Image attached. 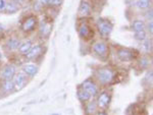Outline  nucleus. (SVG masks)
Here are the masks:
<instances>
[{"label":"nucleus","instance_id":"f257e3e1","mask_svg":"<svg viewBox=\"0 0 153 115\" xmlns=\"http://www.w3.org/2000/svg\"><path fill=\"white\" fill-rule=\"evenodd\" d=\"M96 26L99 31L100 35L102 37H108L111 34L113 30V24L109 19L104 18H99L96 21Z\"/></svg>","mask_w":153,"mask_h":115},{"label":"nucleus","instance_id":"f03ea898","mask_svg":"<svg viewBox=\"0 0 153 115\" xmlns=\"http://www.w3.org/2000/svg\"><path fill=\"white\" fill-rule=\"evenodd\" d=\"M96 75H97V79L101 84L108 85L112 82L113 77H114V72L108 67H101L97 70Z\"/></svg>","mask_w":153,"mask_h":115},{"label":"nucleus","instance_id":"7ed1b4c3","mask_svg":"<svg viewBox=\"0 0 153 115\" xmlns=\"http://www.w3.org/2000/svg\"><path fill=\"white\" fill-rule=\"evenodd\" d=\"M138 55V52L132 49H127V48H122L120 50H117V57L120 60L124 61V62H128V61H132L135 59Z\"/></svg>","mask_w":153,"mask_h":115},{"label":"nucleus","instance_id":"20e7f679","mask_svg":"<svg viewBox=\"0 0 153 115\" xmlns=\"http://www.w3.org/2000/svg\"><path fill=\"white\" fill-rule=\"evenodd\" d=\"M92 49L94 51L95 54H97L99 57H101L102 59H105L108 56V47L107 44L102 41H97L93 44Z\"/></svg>","mask_w":153,"mask_h":115},{"label":"nucleus","instance_id":"39448f33","mask_svg":"<svg viewBox=\"0 0 153 115\" xmlns=\"http://www.w3.org/2000/svg\"><path fill=\"white\" fill-rule=\"evenodd\" d=\"M27 77H28V75H27L23 70L19 72V73H16L14 77L12 79V80H13V84H14V90H16V91H21L22 89H24L25 86H26L27 83H28V79H27Z\"/></svg>","mask_w":153,"mask_h":115},{"label":"nucleus","instance_id":"423d86ee","mask_svg":"<svg viewBox=\"0 0 153 115\" xmlns=\"http://www.w3.org/2000/svg\"><path fill=\"white\" fill-rule=\"evenodd\" d=\"M110 100H111L110 94H108L107 92L100 93L97 98V106L99 107L100 109H106L110 103Z\"/></svg>","mask_w":153,"mask_h":115},{"label":"nucleus","instance_id":"0eeeda50","mask_svg":"<svg viewBox=\"0 0 153 115\" xmlns=\"http://www.w3.org/2000/svg\"><path fill=\"white\" fill-rule=\"evenodd\" d=\"M37 23H38V21H37L36 16H34V15L29 16V18H27L24 21V23L22 24V30L24 32H26V33L32 32L36 28Z\"/></svg>","mask_w":153,"mask_h":115},{"label":"nucleus","instance_id":"6e6552de","mask_svg":"<svg viewBox=\"0 0 153 115\" xmlns=\"http://www.w3.org/2000/svg\"><path fill=\"white\" fill-rule=\"evenodd\" d=\"M81 88H83L84 90H86L89 94L91 95V97H94L98 94V87L93 80H84L81 85Z\"/></svg>","mask_w":153,"mask_h":115},{"label":"nucleus","instance_id":"1a4fd4ad","mask_svg":"<svg viewBox=\"0 0 153 115\" xmlns=\"http://www.w3.org/2000/svg\"><path fill=\"white\" fill-rule=\"evenodd\" d=\"M16 73V70L14 65L8 64L2 69L1 73H0V77H1V79L3 80H9L13 79Z\"/></svg>","mask_w":153,"mask_h":115},{"label":"nucleus","instance_id":"9d476101","mask_svg":"<svg viewBox=\"0 0 153 115\" xmlns=\"http://www.w3.org/2000/svg\"><path fill=\"white\" fill-rule=\"evenodd\" d=\"M91 11H92L91 4L88 1H82L79 6L78 16L79 18H87L91 14Z\"/></svg>","mask_w":153,"mask_h":115},{"label":"nucleus","instance_id":"9b49d317","mask_svg":"<svg viewBox=\"0 0 153 115\" xmlns=\"http://www.w3.org/2000/svg\"><path fill=\"white\" fill-rule=\"evenodd\" d=\"M79 35H80L81 38L85 39V40H88V39H91L93 37V30L90 28V26L87 24H82L79 28Z\"/></svg>","mask_w":153,"mask_h":115},{"label":"nucleus","instance_id":"f8f14e48","mask_svg":"<svg viewBox=\"0 0 153 115\" xmlns=\"http://www.w3.org/2000/svg\"><path fill=\"white\" fill-rule=\"evenodd\" d=\"M43 52V47L41 45H35L31 48V50L29 51V53L26 56V58L28 60H33V59H36L38 58L39 56L41 55V53Z\"/></svg>","mask_w":153,"mask_h":115},{"label":"nucleus","instance_id":"ddd939ff","mask_svg":"<svg viewBox=\"0 0 153 115\" xmlns=\"http://www.w3.org/2000/svg\"><path fill=\"white\" fill-rule=\"evenodd\" d=\"M23 72L29 77H34L38 72V66L33 63H28V64L23 65Z\"/></svg>","mask_w":153,"mask_h":115},{"label":"nucleus","instance_id":"4468645a","mask_svg":"<svg viewBox=\"0 0 153 115\" xmlns=\"http://www.w3.org/2000/svg\"><path fill=\"white\" fill-rule=\"evenodd\" d=\"M32 47H33V44H32L31 41H26V42H24V43H21L18 50L22 55H27L29 53V51L31 50Z\"/></svg>","mask_w":153,"mask_h":115},{"label":"nucleus","instance_id":"2eb2a0df","mask_svg":"<svg viewBox=\"0 0 153 115\" xmlns=\"http://www.w3.org/2000/svg\"><path fill=\"white\" fill-rule=\"evenodd\" d=\"M152 0H137L136 1V7L140 10H147L150 8Z\"/></svg>","mask_w":153,"mask_h":115},{"label":"nucleus","instance_id":"dca6fc26","mask_svg":"<svg viewBox=\"0 0 153 115\" xmlns=\"http://www.w3.org/2000/svg\"><path fill=\"white\" fill-rule=\"evenodd\" d=\"M19 45H21V41L18 40V39H16V38L9 39V40L6 42V47L8 50H10V51L18 50Z\"/></svg>","mask_w":153,"mask_h":115},{"label":"nucleus","instance_id":"f3484780","mask_svg":"<svg viewBox=\"0 0 153 115\" xmlns=\"http://www.w3.org/2000/svg\"><path fill=\"white\" fill-rule=\"evenodd\" d=\"M76 94H78V98L82 102H87L91 99V95L89 94L86 90H84L83 88H81V87L78 89V93H76Z\"/></svg>","mask_w":153,"mask_h":115},{"label":"nucleus","instance_id":"a211bd4d","mask_svg":"<svg viewBox=\"0 0 153 115\" xmlns=\"http://www.w3.org/2000/svg\"><path fill=\"white\" fill-rule=\"evenodd\" d=\"M1 89L3 90L5 93H10L14 90V84L13 80H3L1 84Z\"/></svg>","mask_w":153,"mask_h":115},{"label":"nucleus","instance_id":"6ab92c4d","mask_svg":"<svg viewBox=\"0 0 153 115\" xmlns=\"http://www.w3.org/2000/svg\"><path fill=\"white\" fill-rule=\"evenodd\" d=\"M132 29L136 32H140V31H144L145 30V23L141 19H137L134 21L132 24Z\"/></svg>","mask_w":153,"mask_h":115},{"label":"nucleus","instance_id":"aec40b11","mask_svg":"<svg viewBox=\"0 0 153 115\" xmlns=\"http://www.w3.org/2000/svg\"><path fill=\"white\" fill-rule=\"evenodd\" d=\"M16 10H18V5L13 2H9V3L6 4V8H5V11L7 13H14Z\"/></svg>","mask_w":153,"mask_h":115},{"label":"nucleus","instance_id":"412c9836","mask_svg":"<svg viewBox=\"0 0 153 115\" xmlns=\"http://www.w3.org/2000/svg\"><path fill=\"white\" fill-rule=\"evenodd\" d=\"M135 39L140 42L142 41H145L147 39V34L145 31H140V32H136L135 33Z\"/></svg>","mask_w":153,"mask_h":115},{"label":"nucleus","instance_id":"4be33fe9","mask_svg":"<svg viewBox=\"0 0 153 115\" xmlns=\"http://www.w3.org/2000/svg\"><path fill=\"white\" fill-rule=\"evenodd\" d=\"M96 108H97V104L94 103V102H91V103L88 104L87 106V113L89 115H93L96 112Z\"/></svg>","mask_w":153,"mask_h":115},{"label":"nucleus","instance_id":"5701e85b","mask_svg":"<svg viewBox=\"0 0 153 115\" xmlns=\"http://www.w3.org/2000/svg\"><path fill=\"white\" fill-rule=\"evenodd\" d=\"M143 46H144L145 50L147 51V52H151L152 50V42L151 40H145V42H143Z\"/></svg>","mask_w":153,"mask_h":115},{"label":"nucleus","instance_id":"b1692460","mask_svg":"<svg viewBox=\"0 0 153 115\" xmlns=\"http://www.w3.org/2000/svg\"><path fill=\"white\" fill-rule=\"evenodd\" d=\"M62 3V0H47L46 4L49 6H59Z\"/></svg>","mask_w":153,"mask_h":115},{"label":"nucleus","instance_id":"393cba45","mask_svg":"<svg viewBox=\"0 0 153 115\" xmlns=\"http://www.w3.org/2000/svg\"><path fill=\"white\" fill-rule=\"evenodd\" d=\"M6 4L7 2L5 0H0V11H4L6 8Z\"/></svg>","mask_w":153,"mask_h":115},{"label":"nucleus","instance_id":"a878e982","mask_svg":"<svg viewBox=\"0 0 153 115\" xmlns=\"http://www.w3.org/2000/svg\"><path fill=\"white\" fill-rule=\"evenodd\" d=\"M146 18H147L148 21H152V9H151V8L147 9Z\"/></svg>","mask_w":153,"mask_h":115},{"label":"nucleus","instance_id":"bb28decb","mask_svg":"<svg viewBox=\"0 0 153 115\" xmlns=\"http://www.w3.org/2000/svg\"><path fill=\"white\" fill-rule=\"evenodd\" d=\"M147 28H148V31H149V33L152 35V33H153V28H152V21H149V23H148Z\"/></svg>","mask_w":153,"mask_h":115},{"label":"nucleus","instance_id":"cd10ccee","mask_svg":"<svg viewBox=\"0 0 153 115\" xmlns=\"http://www.w3.org/2000/svg\"><path fill=\"white\" fill-rule=\"evenodd\" d=\"M23 1H24V0H12V2H13V3H16V5H18V4L23 3Z\"/></svg>","mask_w":153,"mask_h":115},{"label":"nucleus","instance_id":"c85d7f7f","mask_svg":"<svg viewBox=\"0 0 153 115\" xmlns=\"http://www.w3.org/2000/svg\"><path fill=\"white\" fill-rule=\"evenodd\" d=\"M46 2H47V0H39V3L42 5H46Z\"/></svg>","mask_w":153,"mask_h":115},{"label":"nucleus","instance_id":"c756f323","mask_svg":"<svg viewBox=\"0 0 153 115\" xmlns=\"http://www.w3.org/2000/svg\"><path fill=\"white\" fill-rule=\"evenodd\" d=\"M98 115H107V114L105 112H100V113H98Z\"/></svg>","mask_w":153,"mask_h":115},{"label":"nucleus","instance_id":"7c9ffc66","mask_svg":"<svg viewBox=\"0 0 153 115\" xmlns=\"http://www.w3.org/2000/svg\"><path fill=\"white\" fill-rule=\"evenodd\" d=\"M91 1H93V2H97V1H99V0H91Z\"/></svg>","mask_w":153,"mask_h":115},{"label":"nucleus","instance_id":"2f4dec72","mask_svg":"<svg viewBox=\"0 0 153 115\" xmlns=\"http://www.w3.org/2000/svg\"><path fill=\"white\" fill-rule=\"evenodd\" d=\"M1 59H2V54L0 53V60H1Z\"/></svg>","mask_w":153,"mask_h":115}]
</instances>
